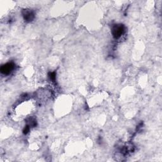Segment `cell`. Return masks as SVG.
Here are the masks:
<instances>
[{
  "mask_svg": "<svg viewBox=\"0 0 162 162\" xmlns=\"http://www.w3.org/2000/svg\"><path fill=\"white\" fill-rule=\"evenodd\" d=\"M14 69V65L13 63H8L3 65L1 67V72L4 74H9Z\"/></svg>",
  "mask_w": 162,
  "mask_h": 162,
  "instance_id": "obj_2",
  "label": "cell"
},
{
  "mask_svg": "<svg viewBox=\"0 0 162 162\" xmlns=\"http://www.w3.org/2000/svg\"><path fill=\"white\" fill-rule=\"evenodd\" d=\"M124 31V28L122 25H116L113 27L112 30V33L113 36L115 38H118L122 35Z\"/></svg>",
  "mask_w": 162,
  "mask_h": 162,
  "instance_id": "obj_1",
  "label": "cell"
},
{
  "mask_svg": "<svg viewBox=\"0 0 162 162\" xmlns=\"http://www.w3.org/2000/svg\"><path fill=\"white\" fill-rule=\"evenodd\" d=\"M24 19L27 21H31L34 19V14L31 11H27L24 14Z\"/></svg>",
  "mask_w": 162,
  "mask_h": 162,
  "instance_id": "obj_3",
  "label": "cell"
}]
</instances>
